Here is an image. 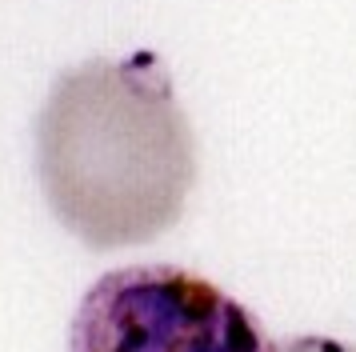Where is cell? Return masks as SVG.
<instances>
[{"instance_id":"cell-1","label":"cell","mask_w":356,"mask_h":352,"mask_svg":"<svg viewBox=\"0 0 356 352\" xmlns=\"http://www.w3.org/2000/svg\"><path fill=\"white\" fill-rule=\"evenodd\" d=\"M36 173L56 221L88 248L168 232L196 184V141L161 56L68 68L36 116Z\"/></svg>"},{"instance_id":"cell-2","label":"cell","mask_w":356,"mask_h":352,"mask_svg":"<svg viewBox=\"0 0 356 352\" xmlns=\"http://www.w3.org/2000/svg\"><path fill=\"white\" fill-rule=\"evenodd\" d=\"M68 352H280L260 320L216 285L172 264L104 272L84 292Z\"/></svg>"},{"instance_id":"cell-3","label":"cell","mask_w":356,"mask_h":352,"mask_svg":"<svg viewBox=\"0 0 356 352\" xmlns=\"http://www.w3.org/2000/svg\"><path fill=\"white\" fill-rule=\"evenodd\" d=\"M280 352H356V349L353 344H340V340H328V336H296Z\"/></svg>"}]
</instances>
